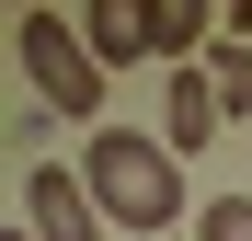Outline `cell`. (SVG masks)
Instances as JSON below:
<instances>
[{
    "label": "cell",
    "mask_w": 252,
    "mask_h": 241,
    "mask_svg": "<svg viewBox=\"0 0 252 241\" xmlns=\"http://www.w3.org/2000/svg\"><path fill=\"white\" fill-rule=\"evenodd\" d=\"M0 241H34V230H23V218H0Z\"/></svg>",
    "instance_id": "ba28073f"
},
{
    "label": "cell",
    "mask_w": 252,
    "mask_h": 241,
    "mask_svg": "<svg viewBox=\"0 0 252 241\" xmlns=\"http://www.w3.org/2000/svg\"><path fill=\"white\" fill-rule=\"evenodd\" d=\"M80 184H92L103 230H138V241H184V218H195L184 161L160 138H138V127H92L80 138Z\"/></svg>",
    "instance_id": "6da1fadb"
},
{
    "label": "cell",
    "mask_w": 252,
    "mask_h": 241,
    "mask_svg": "<svg viewBox=\"0 0 252 241\" xmlns=\"http://www.w3.org/2000/svg\"><path fill=\"white\" fill-rule=\"evenodd\" d=\"M184 241H195V230H184Z\"/></svg>",
    "instance_id": "9c48e42d"
},
{
    "label": "cell",
    "mask_w": 252,
    "mask_h": 241,
    "mask_svg": "<svg viewBox=\"0 0 252 241\" xmlns=\"http://www.w3.org/2000/svg\"><path fill=\"white\" fill-rule=\"evenodd\" d=\"M80 34H92V58H103V69L149 58V0H92V12H80Z\"/></svg>",
    "instance_id": "5b68a950"
},
{
    "label": "cell",
    "mask_w": 252,
    "mask_h": 241,
    "mask_svg": "<svg viewBox=\"0 0 252 241\" xmlns=\"http://www.w3.org/2000/svg\"><path fill=\"white\" fill-rule=\"evenodd\" d=\"M12 58H23V80H34V103L58 115V127H92L103 115V58H92V34H80V12H12Z\"/></svg>",
    "instance_id": "7a4b0ae2"
},
{
    "label": "cell",
    "mask_w": 252,
    "mask_h": 241,
    "mask_svg": "<svg viewBox=\"0 0 252 241\" xmlns=\"http://www.w3.org/2000/svg\"><path fill=\"white\" fill-rule=\"evenodd\" d=\"M23 230L34 241H103V207L80 184V161H23Z\"/></svg>",
    "instance_id": "3957f363"
},
{
    "label": "cell",
    "mask_w": 252,
    "mask_h": 241,
    "mask_svg": "<svg viewBox=\"0 0 252 241\" xmlns=\"http://www.w3.org/2000/svg\"><path fill=\"white\" fill-rule=\"evenodd\" d=\"M149 138L172 149V161H195V149H218V138H229V103H218V80H206V58L160 80V127H149Z\"/></svg>",
    "instance_id": "277c9868"
},
{
    "label": "cell",
    "mask_w": 252,
    "mask_h": 241,
    "mask_svg": "<svg viewBox=\"0 0 252 241\" xmlns=\"http://www.w3.org/2000/svg\"><path fill=\"white\" fill-rule=\"evenodd\" d=\"M195 241H252V195H206V207H195Z\"/></svg>",
    "instance_id": "52a82bcc"
},
{
    "label": "cell",
    "mask_w": 252,
    "mask_h": 241,
    "mask_svg": "<svg viewBox=\"0 0 252 241\" xmlns=\"http://www.w3.org/2000/svg\"><path fill=\"white\" fill-rule=\"evenodd\" d=\"M206 80H218L229 127H252V46H241V34H218V46H206Z\"/></svg>",
    "instance_id": "8992f818"
}]
</instances>
